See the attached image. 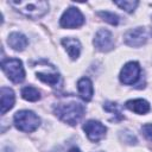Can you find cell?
<instances>
[{
    "label": "cell",
    "mask_w": 152,
    "mask_h": 152,
    "mask_svg": "<svg viewBox=\"0 0 152 152\" xmlns=\"http://www.w3.org/2000/svg\"><path fill=\"white\" fill-rule=\"evenodd\" d=\"M55 114L69 125H76L84 114V106L77 101L61 102L53 107Z\"/></svg>",
    "instance_id": "obj_1"
},
{
    "label": "cell",
    "mask_w": 152,
    "mask_h": 152,
    "mask_svg": "<svg viewBox=\"0 0 152 152\" xmlns=\"http://www.w3.org/2000/svg\"><path fill=\"white\" fill-rule=\"evenodd\" d=\"M10 5L31 19H38L49 11L46 1H10Z\"/></svg>",
    "instance_id": "obj_2"
},
{
    "label": "cell",
    "mask_w": 152,
    "mask_h": 152,
    "mask_svg": "<svg viewBox=\"0 0 152 152\" xmlns=\"http://www.w3.org/2000/svg\"><path fill=\"white\" fill-rule=\"evenodd\" d=\"M14 125L21 132H33L38 128L40 119L31 110H19L14 114Z\"/></svg>",
    "instance_id": "obj_3"
},
{
    "label": "cell",
    "mask_w": 152,
    "mask_h": 152,
    "mask_svg": "<svg viewBox=\"0 0 152 152\" xmlns=\"http://www.w3.org/2000/svg\"><path fill=\"white\" fill-rule=\"evenodd\" d=\"M1 69L7 75V77L14 83H20L25 78V70L23 63L18 58L4 59L1 62Z\"/></svg>",
    "instance_id": "obj_4"
},
{
    "label": "cell",
    "mask_w": 152,
    "mask_h": 152,
    "mask_svg": "<svg viewBox=\"0 0 152 152\" xmlns=\"http://www.w3.org/2000/svg\"><path fill=\"white\" fill-rule=\"evenodd\" d=\"M83 23H84V17L81 13V11L76 7L68 8L63 13L59 20L61 26L64 28H76V27H80Z\"/></svg>",
    "instance_id": "obj_5"
},
{
    "label": "cell",
    "mask_w": 152,
    "mask_h": 152,
    "mask_svg": "<svg viewBox=\"0 0 152 152\" xmlns=\"http://www.w3.org/2000/svg\"><path fill=\"white\" fill-rule=\"evenodd\" d=\"M140 76V66L137 62H128L124 65L120 72V81L124 84H134Z\"/></svg>",
    "instance_id": "obj_6"
},
{
    "label": "cell",
    "mask_w": 152,
    "mask_h": 152,
    "mask_svg": "<svg viewBox=\"0 0 152 152\" xmlns=\"http://www.w3.org/2000/svg\"><path fill=\"white\" fill-rule=\"evenodd\" d=\"M94 45L99 51L107 52L114 48V38L110 31L106 28H101L96 32L94 38Z\"/></svg>",
    "instance_id": "obj_7"
},
{
    "label": "cell",
    "mask_w": 152,
    "mask_h": 152,
    "mask_svg": "<svg viewBox=\"0 0 152 152\" xmlns=\"http://www.w3.org/2000/svg\"><path fill=\"white\" fill-rule=\"evenodd\" d=\"M83 131L86 132L88 139L93 142H97L100 141L102 138H104L107 128L99 121L95 120H89L84 124L83 126Z\"/></svg>",
    "instance_id": "obj_8"
},
{
    "label": "cell",
    "mask_w": 152,
    "mask_h": 152,
    "mask_svg": "<svg viewBox=\"0 0 152 152\" xmlns=\"http://www.w3.org/2000/svg\"><path fill=\"white\" fill-rule=\"evenodd\" d=\"M124 40L127 45L133 48H139L144 45L147 40V33L145 27H135V28L128 30L124 36Z\"/></svg>",
    "instance_id": "obj_9"
},
{
    "label": "cell",
    "mask_w": 152,
    "mask_h": 152,
    "mask_svg": "<svg viewBox=\"0 0 152 152\" xmlns=\"http://www.w3.org/2000/svg\"><path fill=\"white\" fill-rule=\"evenodd\" d=\"M77 90L80 96L84 100V101H90L94 94V88H93V83L88 77H82L78 82H77Z\"/></svg>",
    "instance_id": "obj_10"
},
{
    "label": "cell",
    "mask_w": 152,
    "mask_h": 152,
    "mask_svg": "<svg viewBox=\"0 0 152 152\" xmlns=\"http://www.w3.org/2000/svg\"><path fill=\"white\" fill-rule=\"evenodd\" d=\"M15 96L11 88L1 87V114H5L14 106Z\"/></svg>",
    "instance_id": "obj_11"
},
{
    "label": "cell",
    "mask_w": 152,
    "mask_h": 152,
    "mask_svg": "<svg viewBox=\"0 0 152 152\" xmlns=\"http://www.w3.org/2000/svg\"><path fill=\"white\" fill-rule=\"evenodd\" d=\"M7 43H8V45H10L13 50L23 51V50L27 46L28 40H27V38H26L23 33H19V32H12V33L8 36Z\"/></svg>",
    "instance_id": "obj_12"
},
{
    "label": "cell",
    "mask_w": 152,
    "mask_h": 152,
    "mask_svg": "<svg viewBox=\"0 0 152 152\" xmlns=\"http://www.w3.org/2000/svg\"><path fill=\"white\" fill-rule=\"evenodd\" d=\"M62 45L65 48L71 59H76L81 52V43L76 38H63Z\"/></svg>",
    "instance_id": "obj_13"
},
{
    "label": "cell",
    "mask_w": 152,
    "mask_h": 152,
    "mask_svg": "<svg viewBox=\"0 0 152 152\" xmlns=\"http://www.w3.org/2000/svg\"><path fill=\"white\" fill-rule=\"evenodd\" d=\"M126 107L137 113V114H146L150 112L151 107H150V103L146 101V100H142V99H135V100H129L126 102Z\"/></svg>",
    "instance_id": "obj_14"
},
{
    "label": "cell",
    "mask_w": 152,
    "mask_h": 152,
    "mask_svg": "<svg viewBox=\"0 0 152 152\" xmlns=\"http://www.w3.org/2000/svg\"><path fill=\"white\" fill-rule=\"evenodd\" d=\"M37 77H38L39 80H42L43 82H45V83L52 86V87L57 86V83H58V81H59V75H58L56 71H53V72H49V71H48V72H46V71L42 72V71H39V72H37Z\"/></svg>",
    "instance_id": "obj_15"
},
{
    "label": "cell",
    "mask_w": 152,
    "mask_h": 152,
    "mask_svg": "<svg viewBox=\"0 0 152 152\" xmlns=\"http://www.w3.org/2000/svg\"><path fill=\"white\" fill-rule=\"evenodd\" d=\"M21 96L23 99H25L26 101H31V102H34V101H38L40 99V93L37 88L32 87V86H27L25 88H23L21 90Z\"/></svg>",
    "instance_id": "obj_16"
},
{
    "label": "cell",
    "mask_w": 152,
    "mask_h": 152,
    "mask_svg": "<svg viewBox=\"0 0 152 152\" xmlns=\"http://www.w3.org/2000/svg\"><path fill=\"white\" fill-rule=\"evenodd\" d=\"M103 108H104V110H107L108 113H112L115 116L114 120H121L124 118L122 114H121V110H120L119 106L116 103H114V102H106L103 104Z\"/></svg>",
    "instance_id": "obj_17"
},
{
    "label": "cell",
    "mask_w": 152,
    "mask_h": 152,
    "mask_svg": "<svg viewBox=\"0 0 152 152\" xmlns=\"http://www.w3.org/2000/svg\"><path fill=\"white\" fill-rule=\"evenodd\" d=\"M97 15L101 17L104 21L109 23L110 25H118L119 24V17L113 13V12H108V11H101V12H97Z\"/></svg>",
    "instance_id": "obj_18"
},
{
    "label": "cell",
    "mask_w": 152,
    "mask_h": 152,
    "mask_svg": "<svg viewBox=\"0 0 152 152\" xmlns=\"http://www.w3.org/2000/svg\"><path fill=\"white\" fill-rule=\"evenodd\" d=\"M115 5H118L121 10H125L126 12L131 13L137 8L139 2L138 1H127V0H125V1H115Z\"/></svg>",
    "instance_id": "obj_19"
},
{
    "label": "cell",
    "mask_w": 152,
    "mask_h": 152,
    "mask_svg": "<svg viewBox=\"0 0 152 152\" xmlns=\"http://www.w3.org/2000/svg\"><path fill=\"white\" fill-rule=\"evenodd\" d=\"M141 132L142 134L148 139V140H152V124H146L141 127Z\"/></svg>",
    "instance_id": "obj_20"
},
{
    "label": "cell",
    "mask_w": 152,
    "mask_h": 152,
    "mask_svg": "<svg viewBox=\"0 0 152 152\" xmlns=\"http://www.w3.org/2000/svg\"><path fill=\"white\" fill-rule=\"evenodd\" d=\"M68 152H81V151H80L77 147H72V148H70Z\"/></svg>",
    "instance_id": "obj_21"
},
{
    "label": "cell",
    "mask_w": 152,
    "mask_h": 152,
    "mask_svg": "<svg viewBox=\"0 0 152 152\" xmlns=\"http://www.w3.org/2000/svg\"><path fill=\"white\" fill-rule=\"evenodd\" d=\"M97 152H102V151H97Z\"/></svg>",
    "instance_id": "obj_22"
}]
</instances>
